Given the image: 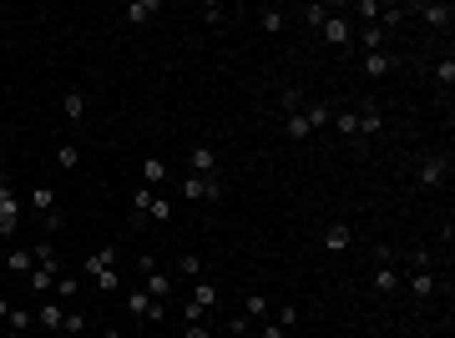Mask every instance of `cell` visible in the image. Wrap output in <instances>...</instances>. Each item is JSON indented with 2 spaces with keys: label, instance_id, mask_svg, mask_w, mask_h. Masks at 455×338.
I'll use <instances>...</instances> for the list:
<instances>
[{
  "label": "cell",
  "instance_id": "cell-7",
  "mask_svg": "<svg viewBox=\"0 0 455 338\" xmlns=\"http://www.w3.org/2000/svg\"><path fill=\"white\" fill-rule=\"evenodd\" d=\"M319 31H324V41H329V46H339V51L354 41V21H349V16H334V11L324 16V26H319Z\"/></svg>",
  "mask_w": 455,
  "mask_h": 338
},
{
  "label": "cell",
  "instance_id": "cell-3",
  "mask_svg": "<svg viewBox=\"0 0 455 338\" xmlns=\"http://www.w3.org/2000/svg\"><path fill=\"white\" fill-rule=\"evenodd\" d=\"M16 228H21V197H16V187L0 177V238H16Z\"/></svg>",
  "mask_w": 455,
  "mask_h": 338
},
{
  "label": "cell",
  "instance_id": "cell-42",
  "mask_svg": "<svg viewBox=\"0 0 455 338\" xmlns=\"http://www.w3.org/2000/svg\"><path fill=\"white\" fill-rule=\"evenodd\" d=\"M183 338H213V333H208V323H188V333H183Z\"/></svg>",
  "mask_w": 455,
  "mask_h": 338
},
{
  "label": "cell",
  "instance_id": "cell-6",
  "mask_svg": "<svg viewBox=\"0 0 455 338\" xmlns=\"http://www.w3.org/2000/svg\"><path fill=\"white\" fill-rule=\"evenodd\" d=\"M183 197H188V202H218V197H223V182L193 172V177H183Z\"/></svg>",
  "mask_w": 455,
  "mask_h": 338
},
{
  "label": "cell",
  "instance_id": "cell-9",
  "mask_svg": "<svg viewBox=\"0 0 455 338\" xmlns=\"http://www.w3.org/2000/svg\"><path fill=\"white\" fill-rule=\"evenodd\" d=\"M117 263H122V253H117V248L106 243V248H96V253H91V258L81 263V273H86V278H96V273H106V268H117Z\"/></svg>",
  "mask_w": 455,
  "mask_h": 338
},
{
  "label": "cell",
  "instance_id": "cell-20",
  "mask_svg": "<svg viewBox=\"0 0 455 338\" xmlns=\"http://www.w3.org/2000/svg\"><path fill=\"white\" fill-rule=\"evenodd\" d=\"M142 182H147L152 192H162V182H167V167H162V157H147V162H142Z\"/></svg>",
  "mask_w": 455,
  "mask_h": 338
},
{
  "label": "cell",
  "instance_id": "cell-34",
  "mask_svg": "<svg viewBox=\"0 0 455 338\" xmlns=\"http://www.w3.org/2000/svg\"><path fill=\"white\" fill-rule=\"evenodd\" d=\"M6 323H11V333H26V328H31V308H11Z\"/></svg>",
  "mask_w": 455,
  "mask_h": 338
},
{
  "label": "cell",
  "instance_id": "cell-37",
  "mask_svg": "<svg viewBox=\"0 0 455 338\" xmlns=\"http://www.w3.org/2000/svg\"><path fill=\"white\" fill-rule=\"evenodd\" d=\"M203 21H208V26H223V6H218V0H208V6H203Z\"/></svg>",
  "mask_w": 455,
  "mask_h": 338
},
{
  "label": "cell",
  "instance_id": "cell-32",
  "mask_svg": "<svg viewBox=\"0 0 455 338\" xmlns=\"http://www.w3.org/2000/svg\"><path fill=\"white\" fill-rule=\"evenodd\" d=\"M178 273H183V278H203V258H198V253H183V258H178Z\"/></svg>",
  "mask_w": 455,
  "mask_h": 338
},
{
  "label": "cell",
  "instance_id": "cell-45",
  "mask_svg": "<svg viewBox=\"0 0 455 338\" xmlns=\"http://www.w3.org/2000/svg\"><path fill=\"white\" fill-rule=\"evenodd\" d=\"M0 147H6V142H0Z\"/></svg>",
  "mask_w": 455,
  "mask_h": 338
},
{
  "label": "cell",
  "instance_id": "cell-28",
  "mask_svg": "<svg viewBox=\"0 0 455 338\" xmlns=\"http://www.w3.org/2000/svg\"><path fill=\"white\" fill-rule=\"evenodd\" d=\"M243 313H248V318H268V313H273V303H268L263 293H253V298H243Z\"/></svg>",
  "mask_w": 455,
  "mask_h": 338
},
{
  "label": "cell",
  "instance_id": "cell-26",
  "mask_svg": "<svg viewBox=\"0 0 455 338\" xmlns=\"http://www.w3.org/2000/svg\"><path fill=\"white\" fill-rule=\"evenodd\" d=\"M31 207H36V212H56V187H46V182H41V187L31 192Z\"/></svg>",
  "mask_w": 455,
  "mask_h": 338
},
{
  "label": "cell",
  "instance_id": "cell-41",
  "mask_svg": "<svg viewBox=\"0 0 455 338\" xmlns=\"http://www.w3.org/2000/svg\"><path fill=\"white\" fill-rule=\"evenodd\" d=\"M258 338H283V328H278V323H273V318H268V323H263V328H258Z\"/></svg>",
  "mask_w": 455,
  "mask_h": 338
},
{
  "label": "cell",
  "instance_id": "cell-1",
  "mask_svg": "<svg viewBox=\"0 0 455 338\" xmlns=\"http://www.w3.org/2000/svg\"><path fill=\"white\" fill-rule=\"evenodd\" d=\"M283 137H294V142H309V117H304V91H283Z\"/></svg>",
  "mask_w": 455,
  "mask_h": 338
},
{
  "label": "cell",
  "instance_id": "cell-2",
  "mask_svg": "<svg viewBox=\"0 0 455 338\" xmlns=\"http://www.w3.org/2000/svg\"><path fill=\"white\" fill-rule=\"evenodd\" d=\"M137 268H142V288L152 293V298H173V273H162L157 268V258H137Z\"/></svg>",
  "mask_w": 455,
  "mask_h": 338
},
{
  "label": "cell",
  "instance_id": "cell-33",
  "mask_svg": "<svg viewBox=\"0 0 455 338\" xmlns=\"http://www.w3.org/2000/svg\"><path fill=\"white\" fill-rule=\"evenodd\" d=\"M364 51H369V56L384 51V31H379V26H364Z\"/></svg>",
  "mask_w": 455,
  "mask_h": 338
},
{
  "label": "cell",
  "instance_id": "cell-31",
  "mask_svg": "<svg viewBox=\"0 0 455 338\" xmlns=\"http://www.w3.org/2000/svg\"><path fill=\"white\" fill-rule=\"evenodd\" d=\"M435 81H440V91L455 86V61H450V56H445V61H435Z\"/></svg>",
  "mask_w": 455,
  "mask_h": 338
},
{
  "label": "cell",
  "instance_id": "cell-19",
  "mask_svg": "<svg viewBox=\"0 0 455 338\" xmlns=\"http://www.w3.org/2000/svg\"><path fill=\"white\" fill-rule=\"evenodd\" d=\"M61 117H66L71 127L86 117V96H81V91H66V96H61Z\"/></svg>",
  "mask_w": 455,
  "mask_h": 338
},
{
  "label": "cell",
  "instance_id": "cell-40",
  "mask_svg": "<svg viewBox=\"0 0 455 338\" xmlns=\"http://www.w3.org/2000/svg\"><path fill=\"white\" fill-rule=\"evenodd\" d=\"M81 328H86V318H81V313H66V323H61V333H81Z\"/></svg>",
  "mask_w": 455,
  "mask_h": 338
},
{
  "label": "cell",
  "instance_id": "cell-15",
  "mask_svg": "<svg viewBox=\"0 0 455 338\" xmlns=\"http://www.w3.org/2000/svg\"><path fill=\"white\" fill-rule=\"evenodd\" d=\"M349 243H354L349 222H329V228H324V248H329V253H344Z\"/></svg>",
  "mask_w": 455,
  "mask_h": 338
},
{
  "label": "cell",
  "instance_id": "cell-16",
  "mask_svg": "<svg viewBox=\"0 0 455 338\" xmlns=\"http://www.w3.org/2000/svg\"><path fill=\"white\" fill-rule=\"evenodd\" d=\"M304 117H309V132H324V127H334V106H324V101H304Z\"/></svg>",
  "mask_w": 455,
  "mask_h": 338
},
{
  "label": "cell",
  "instance_id": "cell-35",
  "mask_svg": "<svg viewBox=\"0 0 455 338\" xmlns=\"http://www.w3.org/2000/svg\"><path fill=\"white\" fill-rule=\"evenodd\" d=\"M76 288H81L76 278H56V293H51V298H76Z\"/></svg>",
  "mask_w": 455,
  "mask_h": 338
},
{
  "label": "cell",
  "instance_id": "cell-27",
  "mask_svg": "<svg viewBox=\"0 0 455 338\" xmlns=\"http://www.w3.org/2000/svg\"><path fill=\"white\" fill-rule=\"evenodd\" d=\"M299 318H304V308H299V303H283V308H278V313H273V323H278V328H283V333H289V328H294V323H299Z\"/></svg>",
  "mask_w": 455,
  "mask_h": 338
},
{
  "label": "cell",
  "instance_id": "cell-43",
  "mask_svg": "<svg viewBox=\"0 0 455 338\" xmlns=\"http://www.w3.org/2000/svg\"><path fill=\"white\" fill-rule=\"evenodd\" d=\"M11 308H16V303H11L6 293H0V318H11Z\"/></svg>",
  "mask_w": 455,
  "mask_h": 338
},
{
  "label": "cell",
  "instance_id": "cell-17",
  "mask_svg": "<svg viewBox=\"0 0 455 338\" xmlns=\"http://www.w3.org/2000/svg\"><path fill=\"white\" fill-rule=\"evenodd\" d=\"M435 293V268H415L410 273V298H430Z\"/></svg>",
  "mask_w": 455,
  "mask_h": 338
},
{
  "label": "cell",
  "instance_id": "cell-36",
  "mask_svg": "<svg viewBox=\"0 0 455 338\" xmlns=\"http://www.w3.org/2000/svg\"><path fill=\"white\" fill-rule=\"evenodd\" d=\"M379 11H384V6H379V0H359V16H364V21H369V26H374V21H379Z\"/></svg>",
  "mask_w": 455,
  "mask_h": 338
},
{
  "label": "cell",
  "instance_id": "cell-10",
  "mask_svg": "<svg viewBox=\"0 0 455 338\" xmlns=\"http://www.w3.org/2000/svg\"><path fill=\"white\" fill-rule=\"evenodd\" d=\"M394 66H400V56H389V51H374V56H364V76H369V81H384Z\"/></svg>",
  "mask_w": 455,
  "mask_h": 338
},
{
  "label": "cell",
  "instance_id": "cell-39",
  "mask_svg": "<svg viewBox=\"0 0 455 338\" xmlns=\"http://www.w3.org/2000/svg\"><path fill=\"white\" fill-rule=\"evenodd\" d=\"M410 268H435V258H430L425 248H415V253H410Z\"/></svg>",
  "mask_w": 455,
  "mask_h": 338
},
{
  "label": "cell",
  "instance_id": "cell-8",
  "mask_svg": "<svg viewBox=\"0 0 455 338\" xmlns=\"http://www.w3.org/2000/svg\"><path fill=\"white\" fill-rule=\"evenodd\" d=\"M188 167H193L198 177H218V147H213V142H198V147L188 152Z\"/></svg>",
  "mask_w": 455,
  "mask_h": 338
},
{
  "label": "cell",
  "instance_id": "cell-18",
  "mask_svg": "<svg viewBox=\"0 0 455 338\" xmlns=\"http://www.w3.org/2000/svg\"><path fill=\"white\" fill-rule=\"evenodd\" d=\"M258 26H263L268 36H283V26H289V16H283L278 6H258Z\"/></svg>",
  "mask_w": 455,
  "mask_h": 338
},
{
  "label": "cell",
  "instance_id": "cell-5",
  "mask_svg": "<svg viewBox=\"0 0 455 338\" xmlns=\"http://www.w3.org/2000/svg\"><path fill=\"white\" fill-rule=\"evenodd\" d=\"M56 268H61V263H36V268L26 273V288H31V298H51V293H56V278H61Z\"/></svg>",
  "mask_w": 455,
  "mask_h": 338
},
{
  "label": "cell",
  "instance_id": "cell-4",
  "mask_svg": "<svg viewBox=\"0 0 455 338\" xmlns=\"http://www.w3.org/2000/svg\"><path fill=\"white\" fill-rule=\"evenodd\" d=\"M445 177H450V157H445V152H425L420 167H415V182H420V187H440Z\"/></svg>",
  "mask_w": 455,
  "mask_h": 338
},
{
  "label": "cell",
  "instance_id": "cell-25",
  "mask_svg": "<svg viewBox=\"0 0 455 338\" xmlns=\"http://www.w3.org/2000/svg\"><path fill=\"white\" fill-rule=\"evenodd\" d=\"M193 303H198V308H218V288L208 283V278H198V288H193Z\"/></svg>",
  "mask_w": 455,
  "mask_h": 338
},
{
  "label": "cell",
  "instance_id": "cell-21",
  "mask_svg": "<svg viewBox=\"0 0 455 338\" xmlns=\"http://www.w3.org/2000/svg\"><path fill=\"white\" fill-rule=\"evenodd\" d=\"M173 197H167V192H152V207H147V222H173Z\"/></svg>",
  "mask_w": 455,
  "mask_h": 338
},
{
  "label": "cell",
  "instance_id": "cell-24",
  "mask_svg": "<svg viewBox=\"0 0 455 338\" xmlns=\"http://www.w3.org/2000/svg\"><path fill=\"white\" fill-rule=\"evenodd\" d=\"M152 303H157V298H152L147 288H132V293H127V308H132L137 318H147V313H152Z\"/></svg>",
  "mask_w": 455,
  "mask_h": 338
},
{
  "label": "cell",
  "instance_id": "cell-22",
  "mask_svg": "<svg viewBox=\"0 0 455 338\" xmlns=\"http://www.w3.org/2000/svg\"><path fill=\"white\" fill-rule=\"evenodd\" d=\"M56 167H61V172H76V167H81V147L61 142V147H56Z\"/></svg>",
  "mask_w": 455,
  "mask_h": 338
},
{
  "label": "cell",
  "instance_id": "cell-38",
  "mask_svg": "<svg viewBox=\"0 0 455 338\" xmlns=\"http://www.w3.org/2000/svg\"><path fill=\"white\" fill-rule=\"evenodd\" d=\"M324 16H329V11H324V6H304V21H309V26H314V31H319V26H324Z\"/></svg>",
  "mask_w": 455,
  "mask_h": 338
},
{
  "label": "cell",
  "instance_id": "cell-13",
  "mask_svg": "<svg viewBox=\"0 0 455 338\" xmlns=\"http://www.w3.org/2000/svg\"><path fill=\"white\" fill-rule=\"evenodd\" d=\"M415 16H420L425 26H435V31H450V26H455V11H450V6H415Z\"/></svg>",
  "mask_w": 455,
  "mask_h": 338
},
{
  "label": "cell",
  "instance_id": "cell-12",
  "mask_svg": "<svg viewBox=\"0 0 455 338\" xmlns=\"http://www.w3.org/2000/svg\"><path fill=\"white\" fill-rule=\"evenodd\" d=\"M354 122H359V137H379L384 132V111L374 101H364V111H354Z\"/></svg>",
  "mask_w": 455,
  "mask_h": 338
},
{
  "label": "cell",
  "instance_id": "cell-44",
  "mask_svg": "<svg viewBox=\"0 0 455 338\" xmlns=\"http://www.w3.org/2000/svg\"><path fill=\"white\" fill-rule=\"evenodd\" d=\"M6 338H26V333H6Z\"/></svg>",
  "mask_w": 455,
  "mask_h": 338
},
{
  "label": "cell",
  "instance_id": "cell-29",
  "mask_svg": "<svg viewBox=\"0 0 455 338\" xmlns=\"http://www.w3.org/2000/svg\"><path fill=\"white\" fill-rule=\"evenodd\" d=\"M91 283H96L101 293H117V288H122V273H117V268H106V273H96V278H91Z\"/></svg>",
  "mask_w": 455,
  "mask_h": 338
},
{
  "label": "cell",
  "instance_id": "cell-23",
  "mask_svg": "<svg viewBox=\"0 0 455 338\" xmlns=\"http://www.w3.org/2000/svg\"><path fill=\"white\" fill-rule=\"evenodd\" d=\"M6 268H11V273H21V278H26V273H31V268H36V253H31V248H16V253H11V258H6Z\"/></svg>",
  "mask_w": 455,
  "mask_h": 338
},
{
  "label": "cell",
  "instance_id": "cell-11",
  "mask_svg": "<svg viewBox=\"0 0 455 338\" xmlns=\"http://www.w3.org/2000/svg\"><path fill=\"white\" fill-rule=\"evenodd\" d=\"M36 318H41V328H46V333H61V323H66V308H61V298H46V303L36 308Z\"/></svg>",
  "mask_w": 455,
  "mask_h": 338
},
{
  "label": "cell",
  "instance_id": "cell-30",
  "mask_svg": "<svg viewBox=\"0 0 455 338\" xmlns=\"http://www.w3.org/2000/svg\"><path fill=\"white\" fill-rule=\"evenodd\" d=\"M334 132H344V137H359V122H354V111H334Z\"/></svg>",
  "mask_w": 455,
  "mask_h": 338
},
{
  "label": "cell",
  "instance_id": "cell-14",
  "mask_svg": "<svg viewBox=\"0 0 455 338\" xmlns=\"http://www.w3.org/2000/svg\"><path fill=\"white\" fill-rule=\"evenodd\" d=\"M157 11H162V0H132V6L122 11V21H127V26H147Z\"/></svg>",
  "mask_w": 455,
  "mask_h": 338
}]
</instances>
